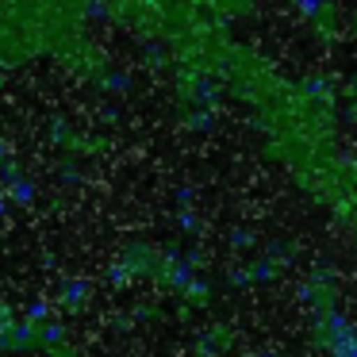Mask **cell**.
I'll return each instance as SVG.
<instances>
[{
    "instance_id": "6da1fadb",
    "label": "cell",
    "mask_w": 357,
    "mask_h": 357,
    "mask_svg": "<svg viewBox=\"0 0 357 357\" xmlns=\"http://www.w3.org/2000/svg\"><path fill=\"white\" fill-rule=\"evenodd\" d=\"M4 196H8L12 208H31V200H35V181L20 173L12 185H4Z\"/></svg>"
},
{
    "instance_id": "7a4b0ae2",
    "label": "cell",
    "mask_w": 357,
    "mask_h": 357,
    "mask_svg": "<svg viewBox=\"0 0 357 357\" xmlns=\"http://www.w3.org/2000/svg\"><path fill=\"white\" fill-rule=\"evenodd\" d=\"M89 300V284L85 280H66L62 288H58V303H62L66 311H81V303Z\"/></svg>"
},
{
    "instance_id": "3957f363",
    "label": "cell",
    "mask_w": 357,
    "mask_h": 357,
    "mask_svg": "<svg viewBox=\"0 0 357 357\" xmlns=\"http://www.w3.org/2000/svg\"><path fill=\"white\" fill-rule=\"evenodd\" d=\"M8 208H12V204H8V196L0 192V215H8Z\"/></svg>"
},
{
    "instance_id": "277c9868",
    "label": "cell",
    "mask_w": 357,
    "mask_h": 357,
    "mask_svg": "<svg viewBox=\"0 0 357 357\" xmlns=\"http://www.w3.org/2000/svg\"><path fill=\"white\" fill-rule=\"evenodd\" d=\"M254 357H273V354H254Z\"/></svg>"
},
{
    "instance_id": "5b68a950",
    "label": "cell",
    "mask_w": 357,
    "mask_h": 357,
    "mask_svg": "<svg viewBox=\"0 0 357 357\" xmlns=\"http://www.w3.org/2000/svg\"><path fill=\"white\" fill-rule=\"evenodd\" d=\"M0 89H4V73H0Z\"/></svg>"
}]
</instances>
